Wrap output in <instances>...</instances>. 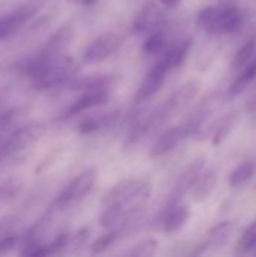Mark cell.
<instances>
[{
	"mask_svg": "<svg viewBox=\"0 0 256 257\" xmlns=\"http://www.w3.org/2000/svg\"><path fill=\"white\" fill-rule=\"evenodd\" d=\"M18 241H20L18 236H14V235L2 238V239H0V256H2V254L11 253V251L18 245Z\"/></svg>",
	"mask_w": 256,
	"mask_h": 257,
	"instance_id": "obj_31",
	"label": "cell"
},
{
	"mask_svg": "<svg viewBox=\"0 0 256 257\" xmlns=\"http://www.w3.org/2000/svg\"><path fill=\"white\" fill-rule=\"evenodd\" d=\"M161 20H163L161 9L155 3L149 2L139 11V14L133 20L131 29L134 33H145V32L157 29V26L161 23Z\"/></svg>",
	"mask_w": 256,
	"mask_h": 257,
	"instance_id": "obj_13",
	"label": "cell"
},
{
	"mask_svg": "<svg viewBox=\"0 0 256 257\" xmlns=\"http://www.w3.org/2000/svg\"><path fill=\"white\" fill-rule=\"evenodd\" d=\"M199 89H201V83L196 81V80H190V81L184 83L183 86H180L167 98V101L157 108L158 113H160V116L163 117V120L167 122L174 114H177L181 110H184L196 98Z\"/></svg>",
	"mask_w": 256,
	"mask_h": 257,
	"instance_id": "obj_7",
	"label": "cell"
},
{
	"mask_svg": "<svg viewBox=\"0 0 256 257\" xmlns=\"http://www.w3.org/2000/svg\"><path fill=\"white\" fill-rule=\"evenodd\" d=\"M237 122H238V114H237L235 111H232V113H229L228 116H225V119L217 125V128H216V131H214L213 145H214V146H219L220 143H223V142L229 137V134L234 131Z\"/></svg>",
	"mask_w": 256,
	"mask_h": 257,
	"instance_id": "obj_23",
	"label": "cell"
},
{
	"mask_svg": "<svg viewBox=\"0 0 256 257\" xmlns=\"http://www.w3.org/2000/svg\"><path fill=\"white\" fill-rule=\"evenodd\" d=\"M95 2H97V0H81V3L86 5V6H91V5H94Z\"/></svg>",
	"mask_w": 256,
	"mask_h": 257,
	"instance_id": "obj_33",
	"label": "cell"
},
{
	"mask_svg": "<svg viewBox=\"0 0 256 257\" xmlns=\"http://www.w3.org/2000/svg\"><path fill=\"white\" fill-rule=\"evenodd\" d=\"M122 39L116 33H104L95 38L83 51V60L86 63H98L110 57L121 47Z\"/></svg>",
	"mask_w": 256,
	"mask_h": 257,
	"instance_id": "obj_8",
	"label": "cell"
},
{
	"mask_svg": "<svg viewBox=\"0 0 256 257\" xmlns=\"http://www.w3.org/2000/svg\"><path fill=\"white\" fill-rule=\"evenodd\" d=\"M189 51H190V42H181V44L174 45L172 48H169L161 56L160 60L164 63L167 71H172V69L180 68L186 62V59L189 56Z\"/></svg>",
	"mask_w": 256,
	"mask_h": 257,
	"instance_id": "obj_20",
	"label": "cell"
},
{
	"mask_svg": "<svg viewBox=\"0 0 256 257\" xmlns=\"http://www.w3.org/2000/svg\"><path fill=\"white\" fill-rule=\"evenodd\" d=\"M26 72L36 89L47 90L72 80L78 72V68L71 59L63 56L57 59H44L35 56L27 63Z\"/></svg>",
	"mask_w": 256,
	"mask_h": 257,
	"instance_id": "obj_1",
	"label": "cell"
},
{
	"mask_svg": "<svg viewBox=\"0 0 256 257\" xmlns=\"http://www.w3.org/2000/svg\"><path fill=\"white\" fill-rule=\"evenodd\" d=\"M183 139H186V136H184V133H183L181 125L166 130V131L161 133V134L157 137V140L154 142V145H152V148H151V157L160 158V157L167 155L169 152H172V151L180 145V142H181Z\"/></svg>",
	"mask_w": 256,
	"mask_h": 257,
	"instance_id": "obj_16",
	"label": "cell"
},
{
	"mask_svg": "<svg viewBox=\"0 0 256 257\" xmlns=\"http://www.w3.org/2000/svg\"><path fill=\"white\" fill-rule=\"evenodd\" d=\"M89 233H91V229H89V227H81L77 233H74L72 242H71V244L68 242V247L71 245L72 250H74V248H81L83 245H86V241H88V238H89Z\"/></svg>",
	"mask_w": 256,
	"mask_h": 257,
	"instance_id": "obj_30",
	"label": "cell"
},
{
	"mask_svg": "<svg viewBox=\"0 0 256 257\" xmlns=\"http://www.w3.org/2000/svg\"><path fill=\"white\" fill-rule=\"evenodd\" d=\"M152 194V185L143 179H124L109 188L103 196L104 206H124L143 209Z\"/></svg>",
	"mask_w": 256,
	"mask_h": 257,
	"instance_id": "obj_3",
	"label": "cell"
},
{
	"mask_svg": "<svg viewBox=\"0 0 256 257\" xmlns=\"http://www.w3.org/2000/svg\"><path fill=\"white\" fill-rule=\"evenodd\" d=\"M66 2H68V3H72V5H74V3H81V0H66Z\"/></svg>",
	"mask_w": 256,
	"mask_h": 257,
	"instance_id": "obj_34",
	"label": "cell"
},
{
	"mask_svg": "<svg viewBox=\"0 0 256 257\" xmlns=\"http://www.w3.org/2000/svg\"><path fill=\"white\" fill-rule=\"evenodd\" d=\"M109 99V90H86L83 92L65 111V119L74 117L80 113L92 110L106 104Z\"/></svg>",
	"mask_w": 256,
	"mask_h": 257,
	"instance_id": "obj_12",
	"label": "cell"
},
{
	"mask_svg": "<svg viewBox=\"0 0 256 257\" xmlns=\"http://www.w3.org/2000/svg\"><path fill=\"white\" fill-rule=\"evenodd\" d=\"M217 185V173L216 170H202L195 184L190 188V196L195 203H202L205 202L213 191L216 190Z\"/></svg>",
	"mask_w": 256,
	"mask_h": 257,
	"instance_id": "obj_17",
	"label": "cell"
},
{
	"mask_svg": "<svg viewBox=\"0 0 256 257\" xmlns=\"http://www.w3.org/2000/svg\"><path fill=\"white\" fill-rule=\"evenodd\" d=\"M2 197H3V191L0 190V199H2Z\"/></svg>",
	"mask_w": 256,
	"mask_h": 257,
	"instance_id": "obj_35",
	"label": "cell"
},
{
	"mask_svg": "<svg viewBox=\"0 0 256 257\" xmlns=\"http://www.w3.org/2000/svg\"><path fill=\"white\" fill-rule=\"evenodd\" d=\"M118 233H119V230H113V229H110V230H107L106 233H103V235H100L92 244H91V247H89V250H91V253L92 254H101V253H104V251H107L115 242H116V239H118Z\"/></svg>",
	"mask_w": 256,
	"mask_h": 257,
	"instance_id": "obj_26",
	"label": "cell"
},
{
	"mask_svg": "<svg viewBox=\"0 0 256 257\" xmlns=\"http://www.w3.org/2000/svg\"><path fill=\"white\" fill-rule=\"evenodd\" d=\"M158 2L166 8H175L181 3V0H158Z\"/></svg>",
	"mask_w": 256,
	"mask_h": 257,
	"instance_id": "obj_32",
	"label": "cell"
},
{
	"mask_svg": "<svg viewBox=\"0 0 256 257\" xmlns=\"http://www.w3.org/2000/svg\"><path fill=\"white\" fill-rule=\"evenodd\" d=\"M71 36H72V29L69 26H63L47 41V44L39 50V53L36 56L44 57V59L62 57L63 51L66 50V47L71 41Z\"/></svg>",
	"mask_w": 256,
	"mask_h": 257,
	"instance_id": "obj_14",
	"label": "cell"
},
{
	"mask_svg": "<svg viewBox=\"0 0 256 257\" xmlns=\"http://www.w3.org/2000/svg\"><path fill=\"white\" fill-rule=\"evenodd\" d=\"M118 81L116 75H106V74H94L84 77H74L71 81V90H110Z\"/></svg>",
	"mask_w": 256,
	"mask_h": 257,
	"instance_id": "obj_15",
	"label": "cell"
},
{
	"mask_svg": "<svg viewBox=\"0 0 256 257\" xmlns=\"http://www.w3.org/2000/svg\"><path fill=\"white\" fill-rule=\"evenodd\" d=\"M47 3V0H26L9 14L0 18V41L15 35L27 21H30Z\"/></svg>",
	"mask_w": 256,
	"mask_h": 257,
	"instance_id": "obj_4",
	"label": "cell"
},
{
	"mask_svg": "<svg viewBox=\"0 0 256 257\" xmlns=\"http://www.w3.org/2000/svg\"><path fill=\"white\" fill-rule=\"evenodd\" d=\"M256 51V36H252L246 44H243L238 50H237V53L234 54V57H232V60H231V69L232 71H235V69H240V68H243L249 60H250V57L255 54Z\"/></svg>",
	"mask_w": 256,
	"mask_h": 257,
	"instance_id": "obj_24",
	"label": "cell"
},
{
	"mask_svg": "<svg viewBox=\"0 0 256 257\" xmlns=\"http://www.w3.org/2000/svg\"><path fill=\"white\" fill-rule=\"evenodd\" d=\"M0 101H2V93H0Z\"/></svg>",
	"mask_w": 256,
	"mask_h": 257,
	"instance_id": "obj_36",
	"label": "cell"
},
{
	"mask_svg": "<svg viewBox=\"0 0 256 257\" xmlns=\"http://www.w3.org/2000/svg\"><path fill=\"white\" fill-rule=\"evenodd\" d=\"M192 211L190 206L180 202L170 208H164L161 212V229L166 235H175L178 233L190 220Z\"/></svg>",
	"mask_w": 256,
	"mask_h": 257,
	"instance_id": "obj_11",
	"label": "cell"
},
{
	"mask_svg": "<svg viewBox=\"0 0 256 257\" xmlns=\"http://www.w3.org/2000/svg\"><path fill=\"white\" fill-rule=\"evenodd\" d=\"M166 47V35L161 30H154L149 33L146 41L143 42V53L148 56H155L161 53Z\"/></svg>",
	"mask_w": 256,
	"mask_h": 257,
	"instance_id": "obj_25",
	"label": "cell"
},
{
	"mask_svg": "<svg viewBox=\"0 0 256 257\" xmlns=\"http://www.w3.org/2000/svg\"><path fill=\"white\" fill-rule=\"evenodd\" d=\"M198 23L210 33L229 35L241 29L244 15L235 2L225 0L202 9L198 15Z\"/></svg>",
	"mask_w": 256,
	"mask_h": 257,
	"instance_id": "obj_2",
	"label": "cell"
},
{
	"mask_svg": "<svg viewBox=\"0 0 256 257\" xmlns=\"http://www.w3.org/2000/svg\"><path fill=\"white\" fill-rule=\"evenodd\" d=\"M23 113H24V108H21V107H14V108L3 110L0 113V134L11 130L12 125H15L20 120Z\"/></svg>",
	"mask_w": 256,
	"mask_h": 257,
	"instance_id": "obj_28",
	"label": "cell"
},
{
	"mask_svg": "<svg viewBox=\"0 0 256 257\" xmlns=\"http://www.w3.org/2000/svg\"><path fill=\"white\" fill-rule=\"evenodd\" d=\"M204 169H205V160L202 158V160L193 161V163L183 172V175L180 176V179H178L177 184H175V188H174V191H172V196L169 197V202H167L166 208H170V206H174V205H177V203L181 202V199L190 191L192 185L195 184V181L198 179V176L201 175V172H202Z\"/></svg>",
	"mask_w": 256,
	"mask_h": 257,
	"instance_id": "obj_10",
	"label": "cell"
},
{
	"mask_svg": "<svg viewBox=\"0 0 256 257\" xmlns=\"http://www.w3.org/2000/svg\"><path fill=\"white\" fill-rule=\"evenodd\" d=\"M256 248V221L252 223L241 235L238 241V250L241 253H252Z\"/></svg>",
	"mask_w": 256,
	"mask_h": 257,
	"instance_id": "obj_29",
	"label": "cell"
},
{
	"mask_svg": "<svg viewBox=\"0 0 256 257\" xmlns=\"http://www.w3.org/2000/svg\"><path fill=\"white\" fill-rule=\"evenodd\" d=\"M235 230V223L234 221H223L216 224L214 227H211L208 230V238L207 241L202 244V247L195 251V254H202L205 253L208 248H216V247H222L223 244L228 242V239L232 236Z\"/></svg>",
	"mask_w": 256,
	"mask_h": 257,
	"instance_id": "obj_18",
	"label": "cell"
},
{
	"mask_svg": "<svg viewBox=\"0 0 256 257\" xmlns=\"http://www.w3.org/2000/svg\"><path fill=\"white\" fill-rule=\"evenodd\" d=\"M256 172V164L253 161H244L238 167H235L229 176V185L231 187H241L247 184Z\"/></svg>",
	"mask_w": 256,
	"mask_h": 257,
	"instance_id": "obj_22",
	"label": "cell"
},
{
	"mask_svg": "<svg viewBox=\"0 0 256 257\" xmlns=\"http://www.w3.org/2000/svg\"><path fill=\"white\" fill-rule=\"evenodd\" d=\"M167 68L164 66V63L161 60H158L148 72V75L143 78V81L140 83L136 96H134V102L136 104H142L149 101L163 86L166 74H167Z\"/></svg>",
	"mask_w": 256,
	"mask_h": 257,
	"instance_id": "obj_9",
	"label": "cell"
},
{
	"mask_svg": "<svg viewBox=\"0 0 256 257\" xmlns=\"http://www.w3.org/2000/svg\"><path fill=\"white\" fill-rule=\"evenodd\" d=\"M116 117H118V114H116L115 111H112V113H98V114H92V116L83 119V120L78 123L77 130H78V133L83 134V136H91V134H95V133L104 130V128H107V126H110V125L116 120Z\"/></svg>",
	"mask_w": 256,
	"mask_h": 257,
	"instance_id": "obj_19",
	"label": "cell"
},
{
	"mask_svg": "<svg viewBox=\"0 0 256 257\" xmlns=\"http://www.w3.org/2000/svg\"><path fill=\"white\" fill-rule=\"evenodd\" d=\"M256 80V60L252 62L250 65L246 66V69L232 81V84L229 86V90H228V95L231 98H235L238 95H241L253 81Z\"/></svg>",
	"mask_w": 256,
	"mask_h": 257,
	"instance_id": "obj_21",
	"label": "cell"
},
{
	"mask_svg": "<svg viewBox=\"0 0 256 257\" xmlns=\"http://www.w3.org/2000/svg\"><path fill=\"white\" fill-rule=\"evenodd\" d=\"M158 241L154 239V238H146V239H142L140 242L136 244V247L128 253L130 256L136 257H151L155 256L157 251H158Z\"/></svg>",
	"mask_w": 256,
	"mask_h": 257,
	"instance_id": "obj_27",
	"label": "cell"
},
{
	"mask_svg": "<svg viewBox=\"0 0 256 257\" xmlns=\"http://www.w3.org/2000/svg\"><path fill=\"white\" fill-rule=\"evenodd\" d=\"M223 98L219 93L210 95L208 98H205L186 119L184 122H181V128L186 137H190L193 134L201 133L202 128L207 126V123L211 120V117L222 108L223 105Z\"/></svg>",
	"mask_w": 256,
	"mask_h": 257,
	"instance_id": "obj_5",
	"label": "cell"
},
{
	"mask_svg": "<svg viewBox=\"0 0 256 257\" xmlns=\"http://www.w3.org/2000/svg\"><path fill=\"white\" fill-rule=\"evenodd\" d=\"M97 182V170L95 169H86L81 173H78L74 179L68 182V185L62 190V193L56 197L54 206L62 209L66 208L78 200H81L84 196L91 193Z\"/></svg>",
	"mask_w": 256,
	"mask_h": 257,
	"instance_id": "obj_6",
	"label": "cell"
}]
</instances>
